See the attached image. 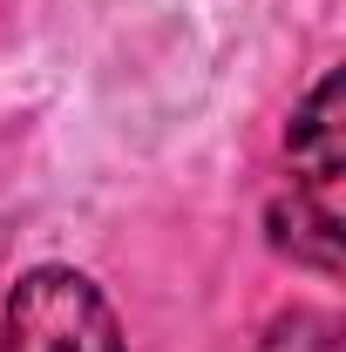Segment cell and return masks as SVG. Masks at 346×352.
Segmentation results:
<instances>
[{"label":"cell","instance_id":"3957f363","mask_svg":"<svg viewBox=\"0 0 346 352\" xmlns=\"http://www.w3.org/2000/svg\"><path fill=\"white\" fill-rule=\"evenodd\" d=\"M265 223H272V244H278L292 264L326 271V278L340 271V230H346L340 210H326V204H312V197L292 190V197H278V204H272V217H265Z\"/></svg>","mask_w":346,"mask_h":352},{"label":"cell","instance_id":"7a4b0ae2","mask_svg":"<svg viewBox=\"0 0 346 352\" xmlns=\"http://www.w3.org/2000/svg\"><path fill=\"white\" fill-rule=\"evenodd\" d=\"M285 163H292V190L340 210V183H346V82L326 75L299 102L292 129H285Z\"/></svg>","mask_w":346,"mask_h":352},{"label":"cell","instance_id":"277c9868","mask_svg":"<svg viewBox=\"0 0 346 352\" xmlns=\"http://www.w3.org/2000/svg\"><path fill=\"white\" fill-rule=\"evenodd\" d=\"M258 352H340V318L333 311H312V305H292L265 325Z\"/></svg>","mask_w":346,"mask_h":352},{"label":"cell","instance_id":"6da1fadb","mask_svg":"<svg viewBox=\"0 0 346 352\" xmlns=\"http://www.w3.org/2000/svg\"><path fill=\"white\" fill-rule=\"evenodd\" d=\"M0 352H130V346H123L109 298L95 292V278L68 271V264H34L7 292Z\"/></svg>","mask_w":346,"mask_h":352}]
</instances>
